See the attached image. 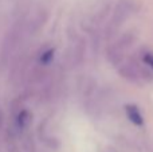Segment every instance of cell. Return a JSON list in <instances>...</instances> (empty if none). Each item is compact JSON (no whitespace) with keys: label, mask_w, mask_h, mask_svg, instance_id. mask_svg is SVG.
<instances>
[{"label":"cell","mask_w":153,"mask_h":152,"mask_svg":"<svg viewBox=\"0 0 153 152\" xmlns=\"http://www.w3.org/2000/svg\"><path fill=\"white\" fill-rule=\"evenodd\" d=\"M54 53H55L54 48H48V50L43 51L42 55H40V58H39L40 65H48L50 63V62L53 61V58H54Z\"/></svg>","instance_id":"cell-6"},{"label":"cell","mask_w":153,"mask_h":152,"mask_svg":"<svg viewBox=\"0 0 153 152\" xmlns=\"http://www.w3.org/2000/svg\"><path fill=\"white\" fill-rule=\"evenodd\" d=\"M8 152H20L16 147L15 142H13V136L11 133V136H8Z\"/></svg>","instance_id":"cell-8"},{"label":"cell","mask_w":153,"mask_h":152,"mask_svg":"<svg viewBox=\"0 0 153 152\" xmlns=\"http://www.w3.org/2000/svg\"><path fill=\"white\" fill-rule=\"evenodd\" d=\"M23 31H24V27H23V23H20V20L18 23H15L11 30L7 32V37L4 39V45H3V57L7 58L12 54V51L16 48L18 43L20 42L22 39V35H23Z\"/></svg>","instance_id":"cell-3"},{"label":"cell","mask_w":153,"mask_h":152,"mask_svg":"<svg viewBox=\"0 0 153 152\" xmlns=\"http://www.w3.org/2000/svg\"><path fill=\"white\" fill-rule=\"evenodd\" d=\"M3 124V110H1V107H0V127Z\"/></svg>","instance_id":"cell-9"},{"label":"cell","mask_w":153,"mask_h":152,"mask_svg":"<svg viewBox=\"0 0 153 152\" xmlns=\"http://www.w3.org/2000/svg\"><path fill=\"white\" fill-rule=\"evenodd\" d=\"M125 113H126V117L129 118V121L136 127H143L145 124V120H144V116L141 113L140 108L137 105L133 104H128L125 105Z\"/></svg>","instance_id":"cell-4"},{"label":"cell","mask_w":153,"mask_h":152,"mask_svg":"<svg viewBox=\"0 0 153 152\" xmlns=\"http://www.w3.org/2000/svg\"><path fill=\"white\" fill-rule=\"evenodd\" d=\"M31 121H32L31 112H28V110H26V109L20 110V112L18 113V116H16V125H18L19 129H26L27 127L31 124Z\"/></svg>","instance_id":"cell-5"},{"label":"cell","mask_w":153,"mask_h":152,"mask_svg":"<svg viewBox=\"0 0 153 152\" xmlns=\"http://www.w3.org/2000/svg\"><path fill=\"white\" fill-rule=\"evenodd\" d=\"M141 59H143V63H145V66L153 72V53L152 51H146V53H144Z\"/></svg>","instance_id":"cell-7"},{"label":"cell","mask_w":153,"mask_h":152,"mask_svg":"<svg viewBox=\"0 0 153 152\" xmlns=\"http://www.w3.org/2000/svg\"><path fill=\"white\" fill-rule=\"evenodd\" d=\"M134 40V35L132 34V31L126 32L122 38H120L113 46H110L108 50V58H109V62L110 63H120V61L122 59V55H124L125 50L129 47L130 45L133 43Z\"/></svg>","instance_id":"cell-2"},{"label":"cell","mask_w":153,"mask_h":152,"mask_svg":"<svg viewBox=\"0 0 153 152\" xmlns=\"http://www.w3.org/2000/svg\"><path fill=\"white\" fill-rule=\"evenodd\" d=\"M133 1L132 0H121V1L117 4L116 10L113 12V16L110 19V23H109L108 28H106V35L108 37H113L121 26L125 23L128 18L130 16V13L133 12Z\"/></svg>","instance_id":"cell-1"}]
</instances>
